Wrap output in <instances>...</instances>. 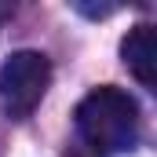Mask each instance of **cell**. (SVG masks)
<instances>
[{"mask_svg": "<svg viewBox=\"0 0 157 157\" xmlns=\"http://www.w3.org/2000/svg\"><path fill=\"white\" fill-rule=\"evenodd\" d=\"M77 132L95 154H121L139 143V106L128 91L102 84L77 106Z\"/></svg>", "mask_w": 157, "mask_h": 157, "instance_id": "6da1fadb", "label": "cell"}, {"mask_svg": "<svg viewBox=\"0 0 157 157\" xmlns=\"http://www.w3.org/2000/svg\"><path fill=\"white\" fill-rule=\"evenodd\" d=\"M51 84V62L40 51H15L0 70V99L11 117H29Z\"/></svg>", "mask_w": 157, "mask_h": 157, "instance_id": "7a4b0ae2", "label": "cell"}, {"mask_svg": "<svg viewBox=\"0 0 157 157\" xmlns=\"http://www.w3.org/2000/svg\"><path fill=\"white\" fill-rule=\"evenodd\" d=\"M121 59H124V66L132 70V77L143 88H154L157 84V33H154V26H146V22L132 26L128 37L121 40Z\"/></svg>", "mask_w": 157, "mask_h": 157, "instance_id": "3957f363", "label": "cell"}, {"mask_svg": "<svg viewBox=\"0 0 157 157\" xmlns=\"http://www.w3.org/2000/svg\"><path fill=\"white\" fill-rule=\"evenodd\" d=\"M62 157H102V154H95V150H88V146H77V150H66Z\"/></svg>", "mask_w": 157, "mask_h": 157, "instance_id": "277c9868", "label": "cell"}]
</instances>
